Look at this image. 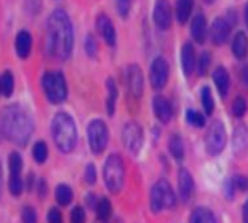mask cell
Returning a JSON list of instances; mask_svg holds the SVG:
<instances>
[{
	"instance_id": "6da1fadb",
	"label": "cell",
	"mask_w": 248,
	"mask_h": 223,
	"mask_svg": "<svg viewBox=\"0 0 248 223\" xmlns=\"http://www.w3.org/2000/svg\"><path fill=\"white\" fill-rule=\"evenodd\" d=\"M46 51L57 60H67L73 51V25L62 9H57L47 18Z\"/></svg>"
},
{
	"instance_id": "7a4b0ae2",
	"label": "cell",
	"mask_w": 248,
	"mask_h": 223,
	"mask_svg": "<svg viewBox=\"0 0 248 223\" xmlns=\"http://www.w3.org/2000/svg\"><path fill=\"white\" fill-rule=\"evenodd\" d=\"M0 129L9 141L17 145H26L34 133V121L25 107L13 104L3 109L0 116Z\"/></svg>"
},
{
	"instance_id": "3957f363",
	"label": "cell",
	"mask_w": 248,
	"mask_h": 223,
	"mask_svg": "<svg viewBox=\"0 0 248 223\" xmlns=\"http://www.w3.org/2000/svg\"><path fill=\"white\" fill-rule=\"evenodd\" d=\"M52 137L57 148L62 153H70L75 150L78 142V132L72 116L60 112L52 120Z\"/></svg>"
},
{
	"instance_id": "277c9868",
	"label": "cell",
	"mask_w": 248,
	"mask_h": 223,
	"mask_svg": "<svg viewBox=\"0 0 248 223\" xmlns=\"http://www.w3.org/2000/svg\"><path fill=\"white\" fill-rule=\"evenodd\" d=\"M104 180L110 193H121L125 182V164L119 154H110L107 157L104 164Z\"/></svg>"
},
{
	"instance_id": "5b68a950",
	"label": "cell",
	"mask_w": 248,
	"mask_h": 223,
	"mask_svg": "<svg viewBox=\"0 0 248 223\" xmlns=\"http://www.w3.org/2000/svg\"><path fill=\"white\" fill-rule=\"evenodd\" d=\"M43 92L52 104H61L67 98V83L61 72H46L41 80Z\"/></svg>"
},
{
	"instance_id": "8992f818",
	"label": "cell",
	"mask_w": 248,
	"mask_h": 223,
	"mask_svg": "<svg viewBox=\"0 0 248 223\" xmlns=\"http://www.w3.org/2000/svg\"><path fill=\"white\" fill-rule=\"evenodd\" d=\"M177 204V196L168 180L161 179L151 189L149 206L153 212H160L163 209L174 208Z\"/></svg>"
},
{
	"instance_id": "52a82bcc",
	"label": "cell",
	"mask_w": 248,
	"mask_h": 223,
	"mask_svg": "<svg viewBox=\"0 0 248 223\" xmlns=\"http://www.w3.org/2000/svg\"><path fill=\"white\" fill-rule=\"evenodd\" d=\"M89 145L94 154H99L105 150L108 144V129L102 120H93L87 127Z\"/></svg>"
},
{
	"instance_id": "ba28073f",
	"label": "cell",
	"mask_w": 248,
	"mask_h": 223,
	"mask_svg": "<svg viewBox=\"0 0 248 223\" xmlns=\"http://www.w3.org/2000/svg\"><path fill=\"white\" fill-rule=\"evenodd\" d=\"M225 127L221 121H213L206 133V150L210 156L219 154L225 147Z\"/></svg>"
},
{
	"instance_id": "9c48e42d",
	"label": "cell",
	"mask_w": 248,
	"mask_h": 223,
	"mask_svg": "<svg viewBox=\"0 0 248 223\" xmlns=\"http://www.w3.org/2000/svg\"><path fill=\"white\" fill-rule=\"evenodd\" d=\"M122 141L126 150L137 154L143 147V130L137 122H126L122 130Z\"/></svg>"
},
{
	"instance_id": "30bf717a",
	"label": "cell",
	"mask_w": 248,
	"mask_h": 223,
	"mask_svg": "<svg viewBox=\"0 0 248 223\" xmlns=\"http://www.w3.org/2000/svg\"><path fill=\"white\" fill-rule=\"evenodd\" d=\"M169 80V65L163 57H157L149 69V81L155 90H160L166 86Z\"/></svg>"
},
{
	"instance_id": "8fae6325",
	"label": "cell",
	"mask_w": 248,
	"mask_h": 223,
	"mask_svg": "<svg viewBox=\"0 0 248 223\" xmlns=\"http://www.w3.org/2000/svg\"><path fill=\"white\" fill-rule=\"evenodd\" d=\"M126 87L134 98H140L143 95V73L137 65H129L126 68Z\"/></svg>"
},
{
	"instance_id": "7c38bea8",
	"label": "cell",
	"mask_w": 248,
	"mask_h": 223,
	"mask_svg": "<svg viewBox=\"0 0 248 223\" xmlns=\"http://www.w3.org/2000/svg\"><path fill=\"white\" fill-rule=\"evenodd\" d=\"M230 31H232V23L227 18H222V17L215 18L210 26V38L213 41V45H217V46L224 45L225 41L229 40Z\"/></svg>"
},
{
	"instance_id": "4fadbf2b",
	"label": "cell",
	"mask_w": 248,
	"mask_h": 223,
	"mask_svg": "<svg viewBox=\"0 0 248 223\" xmlns=\"http://www.w3.org/2000/svg\"><path fill=\"white\" fill-rule=\"evenodd\" d=\"M154 23L158 29L166 31L172 25V11H170V5L168 0H157V3L154 6Z\"/></svg>"
},
{
	"instance_id": "5bb4252c",
	"label": "cell",
	"mask_w": 248,
	"mask_h": 223,
	"mask_svg": "<svg viewBox=\"0 0 248 223\" xmlns=\"http://www.w3.org/2000/svg\"><path fill=\"white\" fill-rule=\"evenodd\" d=\"M96 26H98L99 34L104 38L105 43L108 46H114L116 45V29H114L111 18L105 14H99L98 18H96Z\"/></svg>"
},
{
	"instance_id": "9a60e30c",
	"label": "cell",
	"mask_w": 248,
	"mask_h": 223,
	"mask_svg": "<svg viewBox=\"0 0 248 223\" xmlns=\"http://www.w3.org/2000/svg\"><path fill=\"white\" fill-rule=\"evenodd\" d=\"M153 109H154V113L158 118V121H161L163 124H168L172 118V115H174L172 104L169 103V100L165 97H160V95L153 100Z\"/></svg>"
},
{
	"instance_id": "2e32d148",
	"label": "cell",
	"mask_w": 248,
	"mask_h": 223,
	"mask_svg": "<svg viewBox=\"0 0 248 223\" xmlns=\"http://www.w3.org/2000/svg\"><path fill=\"white\" fill-rule=\"evenodd\" d=\"M181 66L183 72H185L186 77H190L193 70L197 68V57H195V48L192 43H185L181 49Z\"/></svg>"
},
{
	"instance_id": "e0dca14e",
	"label": "cell",
	"mask_w": 248,
	"mask_h": 223,
	"mask_svg": "<svg viewBox=\"0 0 248 223\" xmlns=\"http://www.w3.org/2000/svg\"><path fill=\"white\" fill-rule=\"evenodd\" d=\"M248 150V129L244 124H239L233 132V152L242 156Z\"/></svg>"
},
{
	"instance_id": "ac0fdd59",
	"label": "cell",
	"mask_w": 248,
	"mask_h": 223,
	"mask_svg": "<svg viewBox=\"0 0 248 223\" xmlns=\"http://www.w3.org/2000/svg\"><path fill=\"white\" fill-rule=\"evenodd\" d=\"M193 188H195V184H193V177L189 173V170L181 168L178 173V189L181 199L189 200L193 194Z\"/></svg>"
},
{
	"instance_id": "d6986e66",
	"label": "cell",
	"mask_w": 248,
	"mask_h": 223,
	"mask_svg": "<svg viewBox=\"0 0 248 223\" xmlns=\"http://www.w3.org/2000/svg\"><path fill=\"white\" fill-rule=\"evenodd\" d=\"M190 33H192V38L197 41V43L202 45L206 41L207 37V22L206 17L202 14H198L193 17L192 20V26H190Z\"/></svg>"
},
{
	"instance_id": "ffe728a7",
	"label": "cell",
	"mask_w": 248,
	"mask_h": 223,
	"mask_svg": "<svg viewBox=\"0 0 248 223\" xmlns=\"http://www.w3.org/2000/svg\"><path fill=\"white\" fill-rule=\"evenodd\" d=\"M213 81H215V86H217L218 92L222 98H225L229 95L230 90V77H229V72L225 70V68L218 66L217 69L213 70Z\"/></svg>"
},
{
	"instance_id": "44dd1931",
	"label": "cell",
	"mask_w": 248,
	"mask_h": 223,
	"mask_svg": "<svg viewBox=\"0 0 248 223\" xmlns=\"http://www.w3.org/2000/svg\"><path fill=\"white\" fill-rule=\"evenodd\" d=\"M32 49V37L28 31H20L16 37V52L20 58H28Z\"/></svg>"
},
{
	"instance_id": "7402d4cb",
	"label": "cell",
	"mask_w": 248,
	"mask_h": 223,
	"mask_svg": "<svg viewBox=\"0 0 248 223\" xmlns=\"http://www.w3.org/2000/svg\"><path fill=\"white\" fill-rule=\"evenodd\" d=\"M232 51H233V55L238 58V60H244L247 57V52H248V38H247L245 33H242V31H239V33L234 35L233 43H232Z\"/></svg>"
},
{
	"instance_id": "603a6c76",
	"label": "cell",
	"mask_w": 248,
	"mask_h": 223,
	"mask_svg": "<svg viewBox=\"0 0 248 223\" xmlns=\"http://www.w3.org/2000/svg\"><path fill=\"white\" fill-rule=\"evenodd\" d=\"M116 103H117V86H116V81L113 78H108V80H107V101H105V107H107V113H108L110 116L114 115Z\"/></svg>"
},
{
	"instance_id": "cb8c5ba5",
	"label": "cell",
	"mask_w": 248,
	"mask_h": 223,
	"mask_svg": "<svg viewBox=\"0 0 248 223\" xmlns=\"http://www.w3.org/2000/svg\"><path fill=\"white\" fill-rule=\"evenodd\" d=\"M190 223H217V219H215L213 212L209 208L200 206L193 209L190 216Z\"/></svg>"
},
{
	"instance_id": "d4e9b609",
	"label": "cell",
	"mask_w": 248,
	"mask_h": 223,
	"mask_svg": "<svg viewBox=\"0 0 248 223\" xmlns=\"http://www.w3.org/2000/svg\"><path fill=\"white\" fill-rule=\"evenodd\" d=\"M193 9V0H178L177 2V20L180 23H186Z\"/></svg>"
},
{
	"instance_id": "484cf974",
	"label": "cell",
	"mask_w": 248,
	"mask_h": 223,
	"mask_svg": "<svg viewBox=\"0 0 248 223\" xmlns=\"http://www.w3.org/2000/svg\"><path fill=\"white\" fill-rule=\"evenodd\" d=\"M55 200L61 206H67L70 205V202L73 200V191L69 185L61 184L55 188Z\"/></svg>"
},
{
	"instance_id": "4316f807",
	"label": "cell",
	"mask_w": 248,
	"mask_h": 223,
	"mask_svg": "<svg viewBox=\"0 0 248 223\" xmlns=\"http://www.w3.org/2000/svg\"><path fill=\"white\" fill-rule=\"evenodd\" d=\"M169 150H170V154L174 156V159H177V161H183V157H185V144H183V139L178 135L170 136Z\"/></svg>"
},
{
	"instance_id": "83f0119b",
	"label": "cell",
	"mask_w": 248,
	"mask_h": 223,
	"mask_svg": "<svg viewBox=\"0 0 248 223\" xmlns=\"http://www.w3.org/2000/svg\"><path fill=\"white\" fill-rule=\"evenodd\" d=\"M96 214H98V219L101 222H107L110 220L111 217V211H113V206H111V202L107 199V197H102L98 200V204H96Z\"/></svg>"
},
{
	"instance_id": "f1b7e54d",
	"label": "cell",
	"mask_w": 248,
	"mask_h": 223,
	"mask_svg": "<svg viewBox=\"0 0 248 223\" xmlns=\"http://www.w3.org/2000/svg\"><path fill=\"white\" fill-rule=\"evenodd\" d=\"M201 104L204 107V112L207 115H212L213 113V109H215V101H213V95H212V90L210 87L204 86L201 89Z\"/></svg>"
},
{
	"instance_id": "f546056e",
	"label": "cell",
	"mask_w": 248,
	"mask_h": 223,
	"mask_svg": "<svg viewBox=\"0 0 248 223\" xmlns=\"http://www.w3.org/2000/svg\"><path fill=\"white\" fill-rule=\"evenodd\" d=\"M21 168H23L21 156L17 152H13L9 154V173H11V176H20Z\"/></svg>"
},
{
	"instance_id": "4dcf8cb0",
	"label": "cell",
	"mask_w": 248,
	"mask_h": 223,
	"mask_svg": "<svg viewBox=\"0 0 248 223\" xmlns=\"http://www.w3.org/2000/svg\"><path fill=\"white\" fill-rule=\"evenodd\" d=\"M32 156H34L37 164H43L47 159V145L43 141H38L32 148Z\"/></svg>"
},
{
	"instance_id": "1f68e13d",
	"label": "cell",
	"mask_w": 248,
	"mask_h": 223,
	"mask_svg": "<svg viewBox=\"0 0 248 223\" xmlns=\"http://www.w3.org/2000/svg\"><path fill=\"white\" fill-rule=\"evenodd\" d=\"M2 93L6 98L14 93V75L11 72H5L2 77Z\"/></svg>"
},
{
	"instance_id": "d6a6232c",
	"label": "cell",
	"mask_w": 248,
	"mask_h": 223,
	"mask_svg": "<svg viewBox=\"0 0 248 223\" xmlns=\"http://www.w3.org/2000/svg\"><path fill=\"white\" fill-rule=\"evenodd\" d=\"M25 182L21 176H9V193L13 196H20L23 193Z\"/></svg>"
},
{
	"instance_id": "836d02e7",
	"label": "cell",
	"mask_w": 248,
	"mask_h": 223,
	"mask_svg": "<svg viewBox=\"0 0 248 223\" xmlns=\"http://www.w3.org/2000/svg\"><path fill=\"white\" fill-rule=\"evenodd\" d=\"M186 121L193 127H204V124H206V118H204L200 112L193 109H189L186 112Z\"/></svg>"
},
{
	"instance_id": "e575fe53",
	"label": "cell",
	"mask_w": 248,
	"mask_h": 223,
	"mask_svg": "<svg viewBox=\"0 0 248 223\" xmlns=\"http://www.w3.org/2000/svg\"><path fill=\"white\" fill-rule=\"evenodd\" d=\"M247 109H248L247 100L242 98V97H238L232 104V112H233L234 116H238V118H242V116L247 113Z\"/></svg>"
},
{
	"instance_id": "d590c367",
	"label": "cell",
	"mask_w": 248,
	"mask_h": 223,
	"mask_svg": "<svg viewBox=\"0 0 248 223\" xmlns=\"http://www.w3.org/2000/svg\"><path fill=\"white\" fill-rule=\"evenodd\" d=\"M210 63H212V60H210V54H209V52H201V55H200V58L197 61L198 73H200L201 77L207 73V70L210 68Z\"/></svg>"
},
{
	"instance_id": "8d00e7d4",
	"label": "cell",
	"mask_w": 248,
	"mask_h": 223,
	"mask_svg": "<svg viewBox=\"0 0 248 223\" xmlns=\"http://www.w3.org/2000/svg\"><path fill=\"white\" fill-rule=\"evenodd\" d=\"M84 48H85V52H87V55L92 58L98 54V41H96L93 35H87V38L84 41Z\"/></svg>"
},
{
	"instance_id": "74e56055",
	"label": "cell",
	"mask_w": 248,
	"mask_h": 223,
	"mask_svg": "<svg viewBox=\"0 0 248 223\" xmlns=\"http://www.w3.org/2000/svg\"><path fill=\"white\" fill-rule=\"evenodd\" d=\"M133 0H116V9L121 17H128L129 11H131Z\"/></svg>"
},
{
	"instance_id": "f35d334b",
	"label": "cell",
	"mask_w": 248,
	"mask_h": 223,
	"mask_svg": "<svg viewBox=\"0 0 248 223\" xmlns=\"http://www.w3.org/2000/svg\"><path fill=\"white\" fill-rule=\"evenodd\" d=\"M70 223H85V211L82 206H75L70 212Z\"/></svg>"
},
{
	"instance_id": "ab89813d",
	"label": "cell",
	"mask_w": 248,
	"mask_h": 223,
	"mask_svg": "<svg viewBox=\"0 0 248 223\" xmlns=\"http://www.w3.org/2000/svg\"><path fill=\"white\" fill-rule=\"evenodd\" d=\"M21 219L23 223H37V212L32 206H25L21 211Z\"/></svg>"
},
{
	"instance_id": "60d3db41",
	"label": "cell",
	"mask_w": 248,
	"mask_h": 223,
	"mask_svg": "<svg viewBox=\"0 0 248 223\" xmlns=\"http://www.w3.org/2000/svg\"><path fill=\"white\" fill-rule=\"evenodd\" d=\"M232 184H233L234 189L245 191L248 188V179L245 176H236V177L232 179Z\"/></svg>"
},
{
	"instance_id": "b9f144b4",
	"label": "cell",
	"mask_w": 248,
	"mask_h": 223,
	"mask_svg": "<svg viewBox=\"0 0 248 223\" xmlns=\"http://www.w3.org/2000/svg\"><path fill=\"white\" fill-rule=\"evenodd\" d=\"M84 177H85V182L93 185L96 182V167L93 164H89L87 168H85V173H84Z\"/></svg>"
},
{
	"instance_id": "7bdbcfd3",
	"label": "cell",
	"mask_w": 248,
	"mask_h": 223,
	"mask_svg": "<svg viewBox=\"0 0 248 223\" xmlns=\"http://www.w3.org/2000/svg\"><path fill=\"white\" fill-rule=\"evenodd\" d=\"M47 220H49V223H62V214L60 212V209L52 208L47 214Z\"/></svg>"
},
{
	"instance_id": "ee69618b",
	"label": "cell",
	"mask_w": 248,
	"mask_h": 223,
	"mask_svg": "<svg viewBox=\"0 0 248 223\" xmlns=\"http://www.w3.org/2000/svg\"><path fill=\"white\" fill-rule=\"evenodd\" d=\"M46 191H47L46 180H45V179H41V180H40V185H38V193H40V197H45V196H46Z\"/></svg>"
},
{
	"instance_id": "f6af8a7d",
	"label": "cell",
	"mask_w": 248,
	"mask_h": 223,
	"mask_svg": "<svg viewBox=\"0 0 248 223\" xmlns=\"http://www.w3.org/2000/svg\"><path fill=\"white\" fill-rule=\"evenodd\" d=\"M242 80H244V86L248 87V66L242 69Z\"/></svg>"
},
{
	"instance_id": "bcb514c9",
	"label": "cell",
	"mask_w": 248,
	"mask_h": 223,
	"mask_svg": "<svg viewBox=\"0 0 248 223\" xmlns=\"http://www.w3.org/2000/svg\"><path fill=\"white\" fill-rule=\"evenodd\" d=\"M242 219H244V223H248V200L245 202V205H244V211H242Z\"/></svg>"
},
{
	"instance_id": "7dc6e473",
	"label": "cell",
	"mask_w": 248,
	"mask_h": 223,
	"mask_svg": "<svg viewBox=\"0 0 248 223\" xmlns=\"http://www.w3.org/2000/svg\"><path fill=\"white\" fill-rule=\"evenodd\" d=\"M244 16H245V23H247V28H248V3L245 5V9H244Z\"/></svg>"
},
{
	"instance_id": "c3c4849f",
	"label": "cell",
	"mask_w": 248,
	"mask_h": 223,
	"mask_svg": "<svg viewBox=\"0 0 248 223\" xmlns=\"http://www.w3.org/2000/svg\"><path fill=\"white\" fill-rule=\"evenodd\" d=\"M0 193H2V167H0Z\"/></svg>"
},
{
	"instance_id": "681fc988",
	"label": "cell",
	"mask_w": 248,
	"mask_h": 223,
	"mask_svg": "<svg viewBox=\"0 0 248 223\" xmlns=\"http://www.w3.org/2000/svg\"><path fill=\"white\" fill-rule=\"evenodd\" d=\"M202 2H204V3H207V5H210V3L215 2V0H202Z\"/></svg>"
},
{
	"instance_id": "f907efd6",
	"label": "cell",
	"mask_w": 248,
	"mask_h": 223,
	"mask_svg": "<svg viewBox=\"0 0 248 223\" xmlns=\"http://www.w3.org/2000/svg\"><path fill=\"white\" fill-rule=\"evenodd\" d=\"M0 93H2V77H0Z\"/></svg>"
},
{
	"instance_id": "816d5d0a",
	"label": "cell",
	"mask_w": 248,
	"mask_h": 223,
	"mask_svg": "<svg viewBox=\"0 0 248 223\" xmlns=\"http://www.w3.org/2000/svg\"><path fill=\"white\" fill-rule=\"evenodd\" d=\"M111 223H122V220H119V219H117V220H113Z\"/></svg>"
}]
</instances>
